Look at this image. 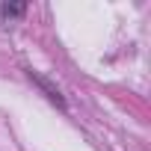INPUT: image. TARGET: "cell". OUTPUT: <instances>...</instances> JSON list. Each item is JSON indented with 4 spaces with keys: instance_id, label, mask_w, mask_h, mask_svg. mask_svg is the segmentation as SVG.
<instances>
[{
    "instance_id": "cell-2",
    "label": "cell",
    "mask_w": 151,
    "mask_h": 151,
    "mask_svg": "<svg viewBox=\"0 0 151 151\" xmlns=\"http://www.w3.org/2000/svg\"><path fill=\"white\" fill-rule=\"evenodd\" d=\"M24 12H27L24 3H3V6H0V15H3V18H18Z\"/></svg>"
},
{
    "instance_id": "cell-1",
    "label": "cell",
    "mask_w": 151,
    "mask_h": 151,
    "mask_svg": "<svg viewBox=\"0 0 151 151\" xmlns=\"http://www.w3.org/2000/svg\"><path fill=\"white\" fill-rule=\"evenodd\" d=\"M30 77H33V80H36V83H39V86L47 92V98H50L56 107H65V101H62V95H59V89H56V86H50V83L42 77V74H36V71H30Z\"/></svg>"
}]
</instances>
